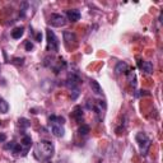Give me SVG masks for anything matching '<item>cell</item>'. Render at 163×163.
<instances>
[{
    "mask_svg": "<svg viewBox=\"0 0 163 163\" xmlns=\"http://www.w3.org/2000/svg\"><path fill=\"white\" fill-rule=\"evenodd\" d=\"M54 152H55V148H54V144H52L51 142L41 140L34 145L33 154H34V157H36L37 161L46 162L54 155Z\"/></svg>",
    "mask_w": 163,
    "mask_h": 163,
    "instance_id": "1",
    "label": "cell"
},
{
    "mask_svg": "<svg viewBox=\"0 0 163 163\" xmlns=\"http://www.w3.org/2000/svg\"><path fill=\"white\" fill-rule=\"evenodd\" d=\"M135 140L138 143V145L140 147V150H142V154H147L148 153V149L150 147V140L149 138L145 135L144 133H138L136 136H135Z\"/></svg>",
    "mask_w": 163,
    "mask_h": 163,
    "instance_id": "2",
    "label": "cell"
},
{
    "mask_svg": "<svg viewBox=\"0 0 163 163\" xmlns=\"http://www.w3.org/2000/svg\"><path fill=\"white\" fill-rule=\"evenodd\" d=\"M46 36H47V50L49 51H57L59 49V41H57L55 33L52 32L51 30H47L46 32Z\"/></svg>",
    "mask_w": 163,
    "mask_h": 163,
    "instance_id": "3",
    "label": "cell"
},
{
    "mask_svg": "<svg viewBox=\"0 0 163 163\" xmlns=\"http://www.w3.org/2000/svg\"><path fill=\"white\" fill-rule=\"evenodd\" d=\"M66 22H68V19L62 14L55 13V14L50 15V23H51V26H54V27H62L66 24Z\"/></svg>",
    "mask_w": 163,
    "mask_h": 163,
    "instance_id": "4",
    "label": "cell"
},
{
    "mask_svg": "<svg viewBox=\"0 0 163 163\" xmlns=\"http://www.w3.org/2000/svg\"><path fill=\"white\" fill-rule=\"evenodd\" d=\"M64 41H65V45L68 49H74L77 46V36L73 32H69V31L64 32Z\"/></svg>",
    "mask_w": 163,
    "mask_h": 163,
    "instance_id": "5",
    "label": "cell"
},
{
    "mask_svg": "<svg viewBox=\"0 0 163 163\" xmlns=\"http://www.w3.org/2000/svg\"><path fill=\"white\" fill-rule=\"evenodd\" d=\"M79 84H80V78L78 74H70L69 78L66 80V85L69 89L75 91V89H79Z\"/></svg>",
    "mask_w": 163,
    "mask_h": 163,
    "instance_id": "6",
    "label": "cell"
},
{
    "mask_svg": "<svg viewBox=\"0 0 163 163\" xmlns=\"http://www.w3.org/2000/svg\"><path fill=\"white\" fill-rule=\"evenodd\" d=\"M50 125H51V133L54 134L55 136H57V138L64 136L65 130H64L62 125H60V124H50Z\"/></svg>",
    "mask_w": 163,
    "mask_h": 163,
    "instance_id": "7",
    "label": "cell"
},
{
    "mask_svg": "<svg viewBox=\"0 0 163 163\" xmlns=\"http://www.w3.org/2000/svg\"><path fill=\"white\" fill-rule=\"evenodd\" d=\"M66 17H68V19L70 22H78L80 19V13H79V10H77V9H72V10L66 11Z\"/></svg>",
    "mask_w": 163,
    "mask_h": 163,
    "instance_id": "8",
    "label": "cell"
},
{
    "mask_svg": "<svg viewBox=\"0 0 163 163\" xmlns=\"http://www.w3.org/2000/svg\"><path fill=\"white\" fill-rule=\"evenodd\" d=\"M139 68L147 74H152L153 73V64L150 61H140L139 62Z\"/></svg>",
    "mask_w": 163,
    "mask_h": 163,
    "instance_id": "9",
    "label": "cell"
},
{
    "mask_svg": "<svg viewBox=\"0 0 163 163\" xmlns=\"http://www.w3.org/2000/svg\"><path fill=\"white\" fill-rule=\"evenodd\" d=\"M127 72V64L124 62V61H119L117 64H116L115 66V73L116 74H121V73H126Z\"/></svg>",
    "mask_w": 163,
    "mask_h": 163,
    "instance_id": "10",
    "label": "cell"
},
{
    "mask_svg": "<svg viewBox=\"0 0 163 163\" xmlns=\"http://www.w3.org/2000/svg\"><path fill=\"white\" fill-rule=\"evenodd\" d=\"M73 117L77 120L78 122H82V120H83V111H82V107L80 106H77V107L74 108Z\"/></svg>",
    "mask_w": 163,
    "mask_h": 163,
    "instance_id": "11",
    "label": "cell"
},
{
    "mask_svg": "<svg viewBox=\"0 0 163 163\" xmlns=\"http://www.w3.org/2000/svg\"><path fill=\"white\" fill-rule=\"evenodd\" d=\"M89 84H91V88H92V92H94L96 94H101L102 93V88H101V85H100V83L98 82H96V80H91L89 82Z\"/></svg>",
    "mask_w": 163,
    "mask_h": 163,
    "instance_id": "12",
    "label": "cell"
},
{
    "mask_svg": "<svg viewBox=\"0 0 163 163\" xmlns=\"http://www.w3.org/2000/svg\"><path fill=\"white\" fill-rule=\"evenodd\" d=\"M49 121L50 124H60V125H64V122H65V119L62 117V116H55L52 115L49 117Z\"/></svg>",
    "mask_w": 163,
    "mask_h": 163,
    "instance_id": "13",
    "label": "cell"
},
{
    "mask_svg": "<svg viewBox=\"0 0 163 163\" xmlns=\"http://www.w3.org/2000/svg\"><path fill=\"white\" fill-rule=\"evenodd\" d=\"M23 33H24V30H23V27H17L14 28L13 31H11V37L14 40H18L23 36Z\"/></svg>",
    "mask_w": 163,
    "mask_h": 163,
    "instance_id": "14",
    "label": "cell"
},
{
    "mask_svg": "<svg viewBox=\"0 0 163 163\" xmlns=\"http://www.w3.org/2000/svg\"><path fill=\"white\" fill-rule=\"evenodd\" d=\"M21 145H23V147H26V152H27V149L32 145V139H31V136H28V135H24V136H23Z\"/></svg>",
    "mask_w": 163,
    "mask_h": 163,
    "instance_id": "15",
    "label": "cell"
},
{
    "mask_svg": "<svg viewBox=\"0 0 163 163\" xmlns=\"http://www.w3.org/2000/svg\"><path fill=\"white\" fill-rule=\"evenodd\" d=\"M8 110H9V104H8V102H5L4 100H0V112L7 113V112H8Z\"/></svg>",
    "mask_w": 163,
    "mask_h": 163,
    "instance_id": "16",
    "label": "cell"
},
{
    "mask_svg": "<svg viewBox=\"0 0 163 163\" xmlns=\"http://www.w3.org/2000/svg\"><path fill=\"white\" fill-rule=\"evenodd\" d=\"M127 80H129L130 85H133V87L136 85V78H135V74H134L133 72H130L129 74H127Z\"/></svg>",
    "mask_w": 163,
    "mask_h": 163,
    "instance_id": "17",
    "label": "cell"
},
{
    "mask_svg": "<svg viewBox=\"0 0 163 163\" xmlns=\"http://www.w3.org/2000/svg\"><path fill=\"white\" fill-rule=\"evenodd\" d=\"M89 130H91L89 125L83 124V125H82V126L79 127V134H80V135H87V134L89 133Z\"/></svg>",
    "mask_w": 163,
    "mask_h": 163,
    "instance_id": "18",
    "label": "cell"
},
{
    "mask_svg": "<svg viewBox=\"0 0 163 163\" xmlns=\"http://www.w3.org/2000/svg\"><path fill=\"white\" fill-rule=\"evenodd\" d=\"M19 124L23 127H28V126H30V121H28L27 119H19Z\"/></svg>",
    "mask_w": 163,
    "mask_h": 163,
    "instance_id": "19",
    "label": "cell"
},
{
    "mask_svg": "<svg viewBox=\"0 0 163 163\" xmlns=\"http://www.w3.org/2000/svg\"><path fill=\"white\" fill-rule=\"evenodd\" d=\"M23 62H24V59L23 57H15V59H13V64H15V65H23Z\"/></svg>",
    "mask_w": 163,
    "mask_h": 163,
    "instance_id": "20",
    "label": "cell"
},
{
    "mask_svg": "<svg viewBox=\"0 0 163 163\" xmlns=\"http://www.w3.org/2000/svg\"><path fill=\"white\" fill-rule=\"evenodd\" d=\"M13 152H14L15 154L21 153V152H22V145H21V144H15V147L13 148Z\"/></svg>",
    "mask_w": 163,
    "mask_h": 163,
    "instance_id": "21",
    "label": "cell"
},
{
    "mask_svg": "<svg viewBox=\"0 0 163 163\" xmlns=\"http://www.w3.org/2000/svg\"><path fill=\"white\" fill-rule=\"evenodd\" d=\"M33 49V43L31 42V41H27L26 42V51H31Z\"/></svg>",
    "mask_w": 163,
    "mask_h": 163,
    "instance_id": "22",
    "label": "cell"
},
{
    "mask_svg": "<svg viewBox=\"0 0 163 163\" xmlns=\"http://www.w3.org/2000/svg\"><path fill=\"white\" fill-rule=\"evenodd\" d=\"M15 144H17V143H14V142H10V143H8L7 145H5V149H11V150H13V148L15 147Z\"/></svg>",
    "mask_w": 163,
    "mask_h": 163,
    "instance_id": "23",
    "label": "cell"
},
{
    "mask_svg": "<svg viewBox=\"0 0 163 163\" xmlns=\"http://www.w3.org/2000/svg\"><path fill=\"white\" fill-rule=\"evenodd\" d=\"M140 93H136V96H148L149 93L147 92V91H139Z\"/></svg>",
    "mask_w": 163,
    "mask_h": 163,
    "instance_id": "24",
    "label": "cell"
},
{
    "mask_svg": "<svg viewBox=\"0 0 163 163\" xmlns=\"http://www.w3.org/2000/svg\"><path fill=\"white\" fill-rule=\"evenodd\" d=\"M7 140V135L5 134H0V142H5Z\"/></svg>",
    "mask_w": 163,
    "mask_h": 163,
    "instance_id": "25",
    "label": "cell"
},
{
    "mask_svg": "<svg viewBox=\"0 0 163 163\" xmlns=\"http://www.w3.org/2000/svg\"><path fill=\"white\" fill-rule=\"evenodd\" d=\"M36 40L38 41V42H41V40H42V34H41V33H37V34H36Z\"/></svg>",
    "mask_w": 163,
    "mask_h": 163,
    "instance_id": "26",
    "label": "cell"
},
{
    "mask_svg": "<svg viewBox=\"0 0 163 163\" xmlns=\"http://www.w3.org/2000/svg\"><path fill=\"white\" fill-rule=\"evenodd\" d=\"M56 163H66L65 161H59V162H56Z\"/></svg>",
    "mask_w": 163,
    "mask_h": 163,
    "instance_id": "27",
    "label": "cell"
}]
</instances>
